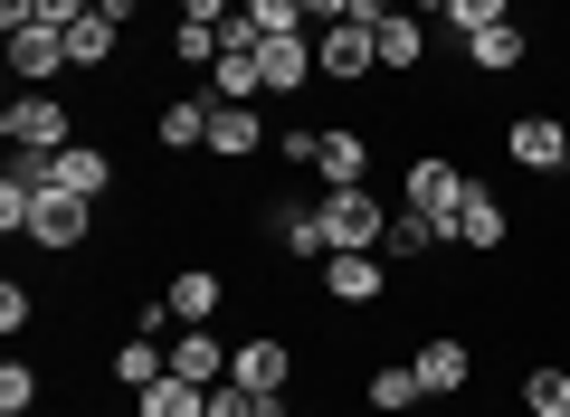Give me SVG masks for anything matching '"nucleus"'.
I'll return each mask as SVG.
<instances>
[{
	"mask_svg": "<svg viewBox=\"0 0 570 417\" xmlns=\"http://www.w3.org/2000/svg\"><path fill=\"white\" fill-rule=\"evenodd\" d=\"M314 209H324V257H362V247L390 238V199L371 190V180H343V190H324Z\"/></svg>",
	"mask_w": 570,
	"mask_h": 417,
	"instance_id": "f257e3e1",
	"label": "nucleus"
},
{
	"mask_svg": "<svg viewBox=\"0 0 570 417\" xmlns=\"http://www.w3.org/2000/svg\"><path fill=\"white\" fill-rule=\"evenodd\" d=\"M0 133H10V152H67V142H77V115H67L48 86H20L10 115H0Z\"/></svg>",
	"mask_w": 570,
	"mask_h": 417,
	"instance_id": "f03ea898",
	"label": "nucleus"
},
{
	"mask_svg": "<svg viewBox=\"0 0 570 417\" xmlns=\"http://www.w3.org/2000/svg\"><path fill=\"white\" fill-rule=\"evenodd\" d=\"M466 180H475V171H456L448 152H419V161H409V180H400V209L448 219V238H456V199H466Z\"/></svg>",
	"mask_w": 570,
	"mask_h": 417,
	"instance_id": "7ed1b4c3",
	"label": "nucleus"
},
{
	"mask_svg": "<svg viewBox=\"0 0 570 417\" xmlns=\"http://www.w3.org/2000/svg\"><path fill=\"white\" fill-rule=\"evenodd\" d=\"M86 238H96V199H77V190H48L39 209H29V247H48V257H77Z\"/></svg>",
	"mask_w": 570,
	"mask_h": 417,
	"instance_id": "20e7f679",
	"label": "nucleus"
},
{
	"mask_svg": "<svg viewBox=\"0 0 570 417\" xmlns=\"http://www.w3.org/2000/svg\"><path fill=\"white\" fill-rule=\"evenodd\" d=\"M504 152L523 161V171L561 180V171H570V123H561V115H513V123H504Z\"/></svg>",
	"mask_w": 570,
	"mask_h": 417,
	"instance_id": "39448f33",
	"label": "nucleus"
},
{
	"mask_svg": "<svg viewBox=\"0 0 570 417\" xmlns=\"http://www.w3.org/2000/svg\"><path fill=\"white\" fill-rule=\"evenodd\" d=\"M314 67H324V86H362L381 67V48H371L362 20H333V29H314Z\"/></svg>",
	"mask_w": 570,
	"mask_h": 417,
	"instance_id": "423d86ee",
	"label": "nucleus"
},
{
	"mask_svg": "<svg viewBox=\"0 0 570 417\" xmlns=\"http://www.w3.org/2000/svg\"><path fill=\"white\" fill-rule=\"evenodd\" d=\"M409 370H419V389L428 398H466V379H475V351L456 332H428L419 351H409Z\"/></svg>",
	"mask_w": 570,
	"mask_h": 417,
	"instance_id": "0eeeda50",
	"label": "nucleus"
},
{
	"mask_svg": "<svg viewBox=\"0 0 570 417\" xmlns=\"http://www.w3.org/2000/svg\"><path fill=\"white\" fill-rule=\"evenodd\" d=\"M266 238H276L285 257H314V266H324V209L295 199V190H276V199H266Z\"/></svg>",
	"mask_w": 570,
	"mask_h": 417,
	"instance_id": "6e6552de",
	"label": "nucleus"
},
{
	"mask_svg": "<svg viewBox=\"0 0 570 417\" xmlns=\"http://www.w3.org/2000/svg\"><path fill=\"white\" fill-rule=\"evenodd\" d=\"M324 295L352 304V314L381 304V295H390V257H381V247H362V257H324Z\"/></svg>",
	"mask_w": 570,
	"mask_h": 417,
	"instance_id": "1a4fd4ad",
	"label": "nucleus"
},
{
	"mask_svg": "<svg viewBox=\"0 0 570 417\" xmlns=\"http://www.w3.org/2000/svg\"><path fill=\"white\" fill-rule=\"evenodd\" d=\"M228 360H238V351H228L209 322H181V341H171V379H190V389H219Z\"/></svg>",
	"mask_w": 570,
	"mask_h": 417,
	"instance_id": "9d476101",
	"label": "nucleus"
},
{
	"mask_svg": "<svg viewBox=\"0 0 570 417\" xmlns=\"http://www.w3.org/2000/svg\"><path fill=\"white\" fill-rule=\"evenodd\" d=\"M228 379H238V389H257V398H285V379H295V351H285L276 332H257V341H238Z\"/></svg>",
	"mask_w": 570,
	"mask_h": 417,
	"instance_id": "9b49d317",
	"label": "nucleus"
},
{
	"mask_svg": "<svg viewBox=\"0 0 570 417\" xmlns=\"http://www.w3.org/2000/svg\"><path fill=\"white\" fill-rule=\"evenodd\" d=\"M513 238V219H504V199L485 190V180H466V199H456V247H475V257H494V247Z\"/></svg>",
	"mask_w": 570,
	"mask_h": 417,
	"instance_id": "f8f14e48",
	"label": "nucleus"
},
{
	"mask_svg": "<svg viewBox=\"0 0 570 417\" xmlns=\"http://www.w3.org/2000/svg\"><path fill=\"white\" fill-rule=\"evenodd\" d=\"M48 180L77 190V199H105L115 190V152H105V142H67V152H48Z\"/></svg>",
	"mask_w": 570,
	"mask_h": 417,
	"instance_id": "ddd939ff",
	"label": "nucleus"
},
{
	"mask_svg": "<svg viewBox=\"0 0 570 417\" xmlns=\"http://www.w3.org/2000/svg\"><path fill=\"white\" fill-rule=\"evenodd\" d=\"M58 67H67V29H39V20L10 29V77H20V86H48Z\"/></svg>",
	"mask_w": 570,
	"mask_h": 417,
	"instance_id": "4468645a",
	"label": "nucleus"
},
{
	"mask_svg": "<svg viewBox=\"0 0 570 417\" xmlns=\"http://www.w3.org/2000/svg\"><path fill=\"white\" fill-rule=\"evenodd\" d=\"M523 58H532V29H523V20H494V29H475V39H466V67H475V77H513Z\"/></svg>",
	"mask_w": 570,
	"mask_h": 417,
	"instance_id": "2eb2a0df",
	"label": "nucleus"
},
{
	"mask_svg": "<svg viewBox=\"0 0 570 417\" xmlns=\"http://www.w3.org/2000/svg\"><path fill=\"white\" fill-rule=\"evenodd\" d=\"M314 171H324V190L371 180V133H362V123H324V152H314Z\"/></svg>",
	"mask_w": 570,
	"mask_h": 417,
	"instance_id": "dca6fc26",
	"label": "nucleus"
},
{
	"mask_svg": "<svg viewBox=\"0 0 570 417\" xmlns=\"http://www.w3.org/2000/svg\"><path fill=\"white\" fill-rule=\"evenodd\" d=\"M257 142H266L257 105H209V152H219V161H257Z\"/></svg>",
	"mask_w": 570,
	"mask_h": 417,
	"instance_id": "f3484780",
	"label": "nucleus"
},
{
	"mask_svg": "<svg viewBox=\"0 0 570 417\" xmlns=\"http://www.w3.org/2000/svg\"><path fill=\"white\" fill-rule=\"evenodd\" d=\"M314 77H324V67H314V29L305 39H266V96H305Z\"/></svg>",
	"mask_w": 570,
	"mask_h": 417,
	"instance_id": "a211bd4d",
	"label": "nucleus"
},
{
	"mask_svg": "<svg viewBox=\"0 0 570 417\" xmlns=\"http://www.w3.org/2000/svg\"><path fill=\"white\" fill-rule=\"evenodd\" d=\"M371 48H381V67H390V77H419V58H428V29H419V10H390V20L371 29Z\"/></svg>",
	"mask_w": 570,
	"mask_h": 417,
	"instance_id": "6ab92c4d",
	"label": "nucleus"
},
{
	"mask_svg": "<svg viewBox=\"0 0 570 417\" xmlns=\"http://www.w3.org/2000/svg\"><path fill=\"white\" fill-rule=\"evenodd\" d=\"M153 142L163 152H209V96H171L163 123H153Z\"/></svg>",
	"mask_w": 570,
	"mask_h": 417,
	"instance_id": "aec40b11",
	"label": "nucleus"
},
{
	"mask_svg": "<svg viewBox=\"0 0 570 417\" xmlns=\"http://www.w3.org/2000/svg\"><path fill=\"white\" fill-rule=\"evenodd\" d=\"M448 247V219H428V209H390V238H381V257L400 266V257H438Z\"/></svg>",
	"mask_w": 570,
	"mask_h": 417,
	"instance_id": "412c9836",
	"label": "nucleus"
},
{
	"mask_svg": "<svg viewBox=\"0 0 570 417\" xmlns=\"http://www.w3.org/2000/svg\"><path fill=\"white\" fill-rule=\"evenodd\" d=\"M105 370H115V389H124V398H142V389H153V379L171 370V351H163V341H153V332H134V341H124L115 360H105Z\"/></svg>",
	"mask_w": 570,
	"mask_h": 417,
	"instance_id": "4be33fe9",
	"label": "nucleus"
},
{
	"mask_svg": "<svg viewBox=\"0 0 570 417\" xmlns=\"http://www.w3.org/2000/svg\"><path fill=\"white\" fill-rule=\"evenodd\" d=\"M115 48H124V29L105 20V10H86V20L67 29V67H86V77H96V67H115Z\"/></svg>",
	"mask_w": 570,
	"mask_h": 417,
	"instance_id": "5701e85b",
	"label": "nucleus"
},
{
	"mask_svg": "<svg viewBox=\"0 0 570 417\" xmlns=\"http://www.w3.org/2000/svg\"><path fill=\"white\" fill-rule=\"evenodd\" d=\"M163 295H171V314H181V322H209V314H219V295H228V285L209 276V266H181V276H171Z\"/></svg>",
	"mask_w": 570,
	"mask_h": 417,
	"instance_id": "b1692460",
	"label": "nucleus"
},
{
	"mask_svg": "<svg viewBox=\"0 0 570 417\" xmlns=\"http://www.w3.org/2000/svg\"><path fill=\"white\" fill-rule=\"evenodd\" d=\"M362 398H371L381 417H409L428 389H419V370H409V360H390V370H371V389H362Z\"/></svg>",
	"mask_w": 570,
	"mask_h": 417,
	"instance_id": "393cba45",
	"label": "nucleus"
},
{
	"mask_svg": "<svg viewBox=\"0 0 570 417\" xmlns=\"http://www.w3.org/2000/svg\"><path fill=\"white\" fill-rule=\"evenodd\" d=\"M134 408H142V417H209V389H190V379H171V370H163L153 389L134 398Z\"/></svg>",
	"mask_w": 570,
	"mask_h": 417,
	"instance_id": "a878e982",
	"label": "nucleus"
},
{
	"mask_svg": "<svg viewBox=\"0 0 570 417\" xmlns=\"http://www.w3.org/2000/svg\"><path fill=\"white\" fill-rule=\"evenodd\" d=\"M523 408L532 417H570V370H561V360H532V370H523Z\"/></svg>",
	"mask_w": 570,
	"mask_h": 417,
	"instance_id": "bb28decb",
	"label": "nucleus"
},
{
	"mask_svg": "<svg viewBox=\"0 0 570 417\" xmlns=\"http://www.w3.org/2000/svg\"><path fill=\"white\" fill-rule=\"evenodd\" d=\"M247 20H257V39H305V0H247Z\"/></svg>",
	"mask_w": 570,
	"mask_h": 417,
	"instance_id": "cd10ccee",
	"label": "nucleus"
},
{
	"mask_svg": "<svg viewBox=\"0 0 570 417\" xmlns=\"http://www.w3.org/2000/svg\"><path fill=\"white\" fill-rule=\"evenodd\" d=\"M171 58H181V67H219V29H209V20H181V29H171Z\"/></svg>",
	"mask_w": 570,
	"mask_h": 417,
	"instance_id": "c85d7f7f",
	"label": "nucleus"
},
{
	"mask_svg": "<svg viewBox=\"0 0 570 417\" xmlns=\"http://www.w3.org/2000/svg\"><path fill=\"white\" fill-rule=\"evenodd\" d=\"M0 408H39V370L29 360H0Z\"/></svg>",
	"mask_w": 570,
	"mask_h": 417,
	"instance_id": "c756f323",
	"label": "nucleus"
},
{
	"mask_svg": "<svg viewBox=\"0 0 570 417\" xmlns=\"http://www.w3.org/2000/svg\"><path fill=\"white\" fill-rule=\"evenodd\" d=\"M448 20H456V39H475V29H494V20H513V0H456Z\"/></svg>",
	"mask_w": 570,
	"mask_h": 417,
	"instance_id": "7c9ffc66",
	"label": "nucleus"
},
{
	"mask_svg": "<svg viewBox=\"0 0 570 417\" xmlns=\"http://www.w3.org/2000/svg\"><path fill=\"white\" fill-rule=\"evenodd\" d=\"M276 152L295 161V171H314V152H324V123H285V133H276Z\"/></svg>",
	"mask_w": 570,
	"mask_h": 417,
	"instance_id": "2f4dec72",
	"label": "nucleus"
},
{
	"mask_svg": "<svg viewBox=\"0 0 570 417\" xmlns=\"http://www.w3.org/2000/svg\"><path fill=\"white\" fill-rule=\"evenodd\" d=\"M29 322H39V295L29 285H0V332H29Z\"/></svg>",
	"mask_w": 570,
	"mask_h": 417,
	"instance_id": "473e14b6",
	"label": "nucleus"
},
{
	"mask_svg": "<svg viewBox=\"0 0 570 417\" xmlns=\"http://www.w3.org/2000/svg\"><path fill=\"white\" fill-rule=\"evenodd\" d=\"M86 10H96V0H39V29H77Z\"/></svg>",
	"mask_w": 570,
	"mask_h": 417,
	"instance_id": "72a5a7b5",
	"label": "nucleus"
},
{
	"mask_svg": "<svg viewBox=\"0 0 570 417\" xmlns=\"http://www.w3.org/2000/svg\"><path fill=\"white\" fill-rule=\"evenodd\" d=\"M238 10H247V0H181V20H209V29H219V20H238Z\"/></svg>",
	"mask_w": 570,
	"mask_h": 417,
	"instance_id": "f704fd0d",
	"label": "nucleus"
},
{
	"mask_svg": "<svg viewBox=\"0 0 570 417\" xmlns=\"http://www.w3.org/2000/svg\"><path fill=\"white\" fill-rule=\"evenodd\" d=\"M305 20H314V29H333V20H352V0H305Z\"/></svg>",
	"mask_w": 570,
	"mask_h": 417,
	"instance_id": "c9c22d12",
	"label": "nucleus"
},
{
	"mask_svg": "<svg viewBox=\"0 0 570 417\" xmlns=\"http://www.w3.org/2000/svg\"><path fill=\"white\" fill-rule=\"evenodd\" d=\"M96 10H105L115 29H134V20H142V0H96Z\"/></svg>",
	"mask_w": 570,
	"mask_h": 417,
	"instance_id": "e433bc0d",
	"label": "nucleus"
},
{
	"mask_svg": "<svg viewBox=\"0 0 570 417\" xmlns=\"http://www.w3.org/2000/svg\"><path fill=\"white\" fill-rule=\"evenodd\" d=\"M409 10H419V20H428V10H456V0H409Z\"/></svg>",
	"mask_w": 570,
	"mask_h": 417,
	"instance_id": "4c0bfd02",
	"label": "nucleus"
},
{
	"mask_svg": "<svg viewBox=\"0 0 570 417\" xmlns=\"http://www.w3.org/2000/svg\"><path fill=\"white\" fill-rule=\"evenodd\" d=\"M0 417H39V408H0Z\"/></svg>",
	"mask_w": 570,
	"mask_h": 417,
	"instance_id": "58836bf2",
	"label": "nucleus"
},
{
	"mask_svg": "<svg viewBox=\"0 0 570 417\" xmlns=\"http://www.w3.org/2000/svg\"><path fill=\"white\" fill-rule=\"evenodd\" d=\"M124 417H142V408H124Z\"/></svg>",
	"mask_w": 570,
	"mask_h": 417,
	"instance_id": "ea45409f",
	"label": "nucleus"
}]
</instances>
